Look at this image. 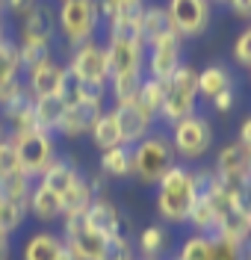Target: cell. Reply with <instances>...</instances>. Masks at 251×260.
<instances>
[{"label":"cell","instance_id":"18","mask_svg":"<svg viewBox=\"0 0 251 260\" xmlns=\"http://www.w3.org/2000/svg\"><path fill=\"white\" fill-rule=\"evenodd\" d=\"M110 110H113V115H116V121H118L121 145H136L139 139H145L151 130H154V121L145 118L136 104H116Z\"/></svg>","mask_w":251,"mask_h":260},{"label":"cell","instance_id":"26","mask_svg":"<svg viewBox=\"0 0 251 260\" xmlns=\"http://www.w3.org/2000/svg\"><path fill=\"white\" fill-rule=\"evenodd\" d=\"M33 183L35 180L30 178V175H24V172L6 175V178H0V198H6V201H12L15 207L27 210V204H30V192H33Z\"/></svg>","mask_w":251,"mask_h":260},{"label":"cell","instance_id":"25","mask_svg":"<svg viewBox=\"0 0 251 260\" xmlns=\"http://www.w3.org/2000/svg\"><path fill=\"white\" fill-rule=\"evenodd\" d=\"M80 178H83V175H80V172H77V169H74L71 162H68V160H59V157H56V160H53V162L48 166V172H45V175H42L39 180H42L45 186H50L53 192L65 195L68 189H71V186H74V183H77Z\"/></svg>","mask_w":251,"mask_h":260},{"label":"cell","instance_id":"20","mask_svg":"<svg viewBox=\"0 0 251 260\" xmlns=\"http://www.w3.org/2000/svg\"><path fill=\"white\" fill-rule=\"evenodd\" d=\"M68 110V95H48V98H33V115H35V124L42 130H48L56 136V130L65 118Z\"/></svg>","mask_w":251,"mask_h":260},{"label":"cell","instance_id":"3","mask_svg":"<svg viewBox=\"0 0 251 260\" xmlns=\"http://www.w3.org/2000/svg\"><path fill=\"white\" fill-rule=\"evenodd\" d=\"M168 142H171V151H174V160L177 162H184V166L201 162L213 151V142H216L213 121L204 113L186 115L177 124L168 127Z\"/></svg>","mask_w":251,"mask_h":260},{"label":"cell","instance_id":"7","mask_svg":"<svg viewBox=\"0 0 251 260\" xmlns=\"http://www.w3.org/2000/svg\"><path fill=\"white\" fill-rule=\"evenodd\" d=\"M71 83H83V86H110V59H106V48L100 39H92L80 48L71 50V59L65 62Z\"/></svg>","mask_w":251,"mask_h":260},{"label":"cell","instance_id":"8","mask_svg":"<svg viewBox=\"0 0 251 260\" xmlns=\"http://www.w3.org/2000/svg\"><path fill=\"white\" fill-rule=\"evenodd\" d=\"M62 240H65L68 251H71V260H103L106 251H110V243L106 237H100L95 228L86 222V216H65L62 219Z\"/></svg>","mask_w":251,"mask_h":260},{"label":"cell","instance_id":"32","mask_svg":"<svg viewBox=\"0 0 251 260\" xmlns=\"http://www.w3.org/2000/svg\"><path fill=\"white\" fill-rule=\"evenodd\" d=\"M210 243H213L210 260H245L239 243H231V240H225V237H210Z\"/></svg>","mask_w":251,"mask_h":260},{"label":"cell","instance_id":"6","mask_svg":"<svg viewBox=\"0 0 251 260\" xmlns=\"http://www.w3.org/2000/svg\"><path fill=\"white\" fill-rule=\"evenodd\" d=\"M15 139L18 148V160H21V172L30 175L33 180H39L48 166L56 160V136L48 130L35 127V130H24V133H9Z\"/></svg>","mask_w":251,"mask_h":260},{"label":"cell","instance_id":"40","mask_svg":"<svg viewBox=\"0 0 251 260\" xmlns=\"http://www.w3.org/2000/svg\"><path fill=\"white\" fill-rule=\"evenodd\" d=\"M248 175H251V148H248Z\"/></svg>","mask_w":251,"mask_h":260},{"label":"cell","instance_id":"11","mask_svg":"<svg viewBox=\"0 0 251 260\" xmlns=\"http://www.w3.org/2000/svg\"><path fill=\"white\" fill-rule=\"evenodd\" d=\"M30 98H48V95H68L71 77H68L65 62H56L53 56H45L35 65L27 68V83H24Z\"/></svg>","mask_w":251,"mask_h":260},{"label":"cell","instance_id":"31","mask_svg":"<svg viewBox=\"0 0 251 260\" xmlns=\"http://www.w3.org/2000/svg\"><path fill=\"white\" fill-rule=\"evenodd\" d=\"M231 56H234V62L239 65V68H245V71L251 68V24L234 39Z\"/></svg>","mask_w":251,"mask_h":260},{"label":"cell","instance_id":"19","mask_svg":"<svg viewBox=\"0 0 251 260\" xmlns=\"http://www.w3.org/2000/svg\"><path fill=\"white\" fill-rule=\"evenodd\" d=\"M168 245H171V234H168V225H163V222L145 225L133 240L136 257H142V260H163Z\"/></svg>","mask_w":251,"mask_h":260},{"label":"cell","instance_id":"23","mask_svg":"<svg viewBox=\"0 0 251 260\" xmlns=\"http://www.w3.org/2000/svg\"><path fill=\"white\" fill-rule=\"evenodd\" d=\"M89 142L98 148V151L121 145V133H118V121H116V115H113V110H103L95 118V124L89 130Z\"/></svg>","mask_w":251,"mask_h":260},{"label":"cell","instance_id":"33","mask_svg":"<svg viewBox=\"0 0 251 260\" xmlns=\"http://www.w3.org/2000/svg\"><path fill=\"white\" fill-rule=\"evenodd\" d=\"M103 260H136V248H133V240L124 234V237H118L110 243V251H106V257Z\"/></svg>","mask_w":251,"mask_h":260},{"label":"cell","instance_id":"37","mask_svg":"<svg viewBox=\"0 0 251 260\" xmlns=\"http://www.w3.org/2000/svg\"><path fill=\"white\" fill-rule=\"evenodd\" d=\"M12 257V234H6L0 228V260H9Z\"/></svg>","mask_w":251,"mask_h":260},{"label":"cell","instance_id":"28","mask_svg":"<svg viewBox=\"0 0 251 260\" xmlns=\"http://www.w3.org/2000/svg\"><path fill=\"white\" fill-rule=\"evenodd\" d=\"M210 254H213L210 237H207V234H189V237H184V243H181V248H177L174 257H181V260H210Z\"/></svg>","mask_w":251,"mask_h":260},{"label":"cell","instance_id":"15","mask_svg":"<svg viewBox=\"0 0 251 260\" xmlns=\"http://www.w3.org/2000/svg\"><path fill=\"white\" fill-rule=\"evenodd\" d=\"M27 216H33L39 225H56L65 219V204H62V195L53 192L50 186H45L42 180L33 183V192H30V204H27Z\"/></svg>","mask_w":251,"mask_h":260},{"label":"cell","instance_id":"2","mask_svg":"<svg viewBox=\"0 0 251 260\" xmlns=\"http://www.w3.org/2000/svg\"><path fill=\"white\" fill-rule=\"evenodd\" d=\"M53 27L71 50L98 39L100 27H103L98 0H59L56 15H53Z\"/></svg>","mask_w":251,"mask_h":260},{"label":"cell","instance_id":"5","mask_svg":"<svg viewBox=\"0 0 251 260\" xmlns=\"http://www.w3.org/2000/svg\"><path fill=\"white\" fill-rule=\"evenodd\" d=\"M198 113V68L184 62L166 83H163V107L160 124H177L181 118Z\"/></svg>","mask_w":251,"mask_h":260},{"label":"cell","instance_id":"34","mask_svg":"<svg viewBox=\"0 0 251 260\" xmlns=\"http://www.w3.org/2000/svg\"><path fill=\"white\" fill-rule=\"evenodd\" d=\"M210 107H213V113H219V115H231L234 107H236V89L234 92H222L219 98H213Z\"/></svg>","mask_w":251,"mask_h":260},{"label":"cell","instance_id":"12","mask_svg":"<svg viewBox=\"0 0 251 260\" xmlns=\"http://www.w3.org/2000/svg\"><path fill=\"white\" fill-rule=\"evenodd\" d=\"M213 175L222 183L234 186V189H245L251 186V175H248V148L239 145V142H228L216 151V162L210 166Z\"/></svg>","mask_w":251,"mask_h":260},{"label":"cell","instance_id":"38","mask_svg":"<svg viewBox=\"0 0 251 260\" xmlns=\"http://www.w3.org/2000/svg\"><path fill=\"white\" fill-rule=\"evenodd\" d=\"M3 136H9V127H6V121H3V115H0V139Z\"/></svg>","mask_w":251,"mask_h":260},{"label":"cell","instance_id":"21","mask_svg":"<svg viewBox=\"0 0 251 260\" xmlns=\"http://www.w3.org/2000/svg\"><path fill=\"white\" fill-rule=\"evenodd\" d=\"M168 32H174V27H171V21H168L166 3H145V12H142V21H139V36H142V42L151 45V42L163 39Z\"/></svg>","mask_w":251,"mask_h":260},{"label":"cell","instance_id":"41","mask_svg":"<svg viewBox=\"0 0 251 260\" xmlns=\"http://www.w3.org/2000/svg\"><path fill=\"white\" fill-rule=\"evenodd\" d=\"M248 80H251V68H248Z\"/></svg>","mask_w":251,"mask_h":260},{"label":"cell","instance_id":"13","mask_svg":"<svg viewBox=\"0 0 251 260\" xmlns=\"http://www.w3.org/2000/svg\"><path fill=\"white\" fill-rule=\"evenodd\" d=\"M106 110V101H83V98L68 95V110L65 118L56 130V139H83L95 124V118Z\"/></svg>","mask_w":251,"mask_h":260},{"label":"cell","instance_id":"43","mask_svg":"<svg viewBox=\"0 0 251 260\" xmlns=\"http://www.w3.org/2000/svg\"><path fill=\"white\" fill-rule=\"evenodd\" d=\"M136 260H142V257H136Z\"/></svg>","mask_w":251,"mask_h":260},{"label":"cell","instance_id":"42","mask_svg":"<svg viewBox=\"0 0 251 260\" xmlns=\"http://www.w3.org/2000/svg\"><path fill=\"white\" fill-rule=\"evenodd\" d=\"M171 260H181V257H171Z\"/></svg>","mask_w":251,"mask_h":260},{"label":"cell","instance_id":"24","mask_svg":"<svg viewBox=\"0 0 251 260\" xmlns=\"http://www.w3.org/2000/svg\"><path fill=\"white\" fill-rule=\"evenodd\" d=\"M130 104H136V107L142 110V115H145V118H151L154 124H160V107H163V83L154 80V77H145V80H142V86H139V92H136V98L130 101Z\"/></svg>","mask_w":251,"mask_h":260},{"label":"cell","instance_id":"4","mask_svg":"<svg viewBox=\"0 0 251 260\" xmlns=\"http://www.w3.org/2000/svg\"><path fill=\"white\" fill-rule=\"evenodd\" d=\"M174 151L166 133L151 130L145 139L130 145V178H136L142 186H157V180L174 166Z\"/></svg>","mask_w":251,"mask_h":260},{"label":"cell","instance_id":"17","mask_svg":"<svg viewBox=\"0 0 251 260\" xmlns=\"http://www.w3.org/2000/svg\"><path fill=\"white\" fill-rule=\"evenodd\" d=\"M236 89V74L231 71V65L225 62H207L198 68V101H213L222 92H234Z\"/></svg>","mask_w":251,"mask_h":260},{"label":"cell","instance_id":"1","mask_svg":"<svg viewBox=\"0 0 251 260\" xmlns=\"http://www.w3.org/2000/svg\"><path fill=\"white\" fill-rule=\"evenodd\" d=\"M154 189H157L154 207H157V216L163 219V225H168V228L189 225V213H192L195 198H198V183H195L192 166L174 162L166 175L157 180Z\"/></svg>","mask_w":251,"mask_h":260},{"label":"cell","instance_id":"36","mask_svg":"<svg viewBox=\"0 0 251 260\" xmlns=\"http://www.w3.org/2000/svg\"><path fill=\"white\" fill-rule=\"evenodd\" d=\"M236 142H239V145H245V148H251V115H245V118H242V124L236 127Z\"/></svg>","mask_w":251,"mask_h":260},{"label":"cell","instance_id":"30","mask_svg":"<svg viewBox=\"0 0 251 260\" xmlns=\"http://www.w3.org/2000/svg\"><path fill=\"white\" fill-rule=\"evenodd\" d=\"M24 222H27V210H21V207H15L12 201L0 198V228H3L6 234H15Z\"/></svg>","mask_w":251,"mask_h":260},{"label":"cell","instance_id":"22","mask_svg":"<svg viewBox=\"0 0 251 260\" xmlns=\"http://www.w3.org/2000/svg\"><path fill=\"white\" fill-rule=\"evenodd\" d=\"M98 169L106 180H124L130 178V145L106 148L98 157Z\"/></svg>","mask_w":251,"mask_h":260},{"label":"cell","instance_id":"29","mask_svg":"<svg viewBox=\"0 0 251 260\" xmlns=\"http://www.w3.org/2000/svg\"><path fill=\"white\" fill-rule=\"evenodd\" d=\"M21 172V160H18V148L12 136H3L0 139V178L6 175H15Z\"/></svg>","mask_w":251,"mask_h":260},{"label":"cell","instance_id":"10","mask_svg":"<svg viewBox=\"0 0 251 260\" xmlns=\"http://www.w3.org/2000/svg\"><path fill=\"white\" fill-rule=\"evenodd\" d=\"M166 12L174 32L186 42V39H198L207 32L213 6L210 0H166Z\"/></svg>","mask_w":251,"mask_h":260},{"label":"cell","instance_id":"27","mask_svg":"<svg viewBox=\"0 0 251 260\" xmlns=\"http://www.w3.org/2000/svg\"><path fill=\"white\" fill-rule=\"evenodd\" d=\"M95 201V192L89 186V180L80 178L65 195H62V204H65V216H80V213L89 210V204Z\"/></svg>","mask_w":251,"mask_h":260},{"label":"cell","instance_id":"14","mask_svg":"<svg viewBox=\"0 0 251 260\" xmlns=\"http://www.w3.org/2000/svg\"><path fill=\"white\" fill-rule=\"evenodd\" d=\"M21 260H71V251H68V245L59 231L42 228V231H33L24 240Z\"/></svg>","mask_w":251,"mask_h":260},{"label":"cell","instance_id":"39","mask_svg":"<svg viewBox=\"0 0 251 260\" xmlns=\"http://www.w3.org/2000/svg\"><path fill=\"white\" fill-rule=\"evenodd\" d=\"M210 6H228V0H210Z\"/></svg>","mask_w":251,"mask_h":260},{"label":"cell","instance_id":"9","mask_svg":"<svg viewBox=\"0 0 251 260\" xmlns=\"http://www.w3.org/2000/svg\"><path fill=\"white\" fill-rule=\"evenodd\" d=\"M184 62V39L177 32H168L163 39L145 45V77L166 83Z\"/></svg>","mask_w":251,"mask_h":260},{"label":"cell","instance_id":"35","mask_svg":"<svg viewBox=\"0 0 251 260\" xmlns=\"http://www.w3.org/2000/svg\"><path fill=\"white\" fill-rule=\"evenodd\" d=\"M228 9H231V15L234 18L248 21L251 24V0H228Z\"/></svg>","mask_w":251,"mask_h":260},{"label":"cell","instance_id":"16","mask_svg":"<svg viewBox=\"0 0 251 260\" xmlns=\"http://www.w3.org/2000/svg\"><path fill=\"white\" fill-rule=\"evenodd\" d=\"M83 216H86V222L95 228L100 237H106V240H118V237L127 234V231H124V216H121V210H118L106 195L95 198Z\"/></svg>","mask_w":251,"mask_h":260}]
</instances>
